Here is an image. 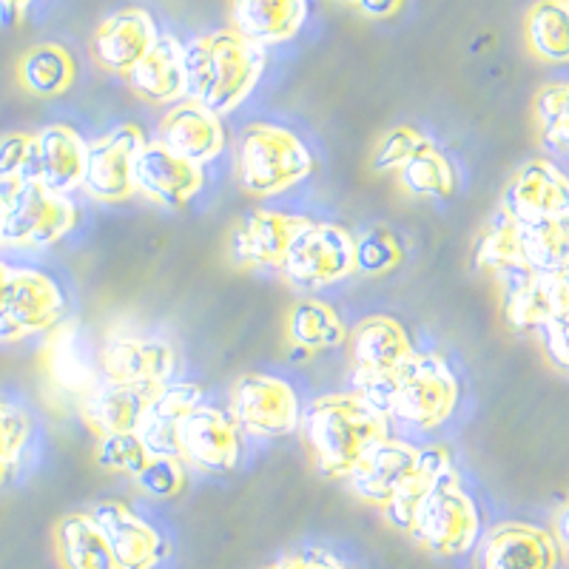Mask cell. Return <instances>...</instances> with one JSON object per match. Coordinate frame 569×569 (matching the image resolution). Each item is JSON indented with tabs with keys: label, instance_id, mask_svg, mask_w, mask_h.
I'll list each match as a JSON object with an SVG mask.
<instances>
[{
	"label": "cell",
	"instance_id": "c3c4849f",
	"mask_svg": "<svg viewBox=\"0 0 569 569\" xmlns=\"http://www.w3.org/2000/svg\"><path fill=\"white\" fill-rule=\"evenodd\" d=\"M0 220H3V188H0Z\"/></svg>",
	"mask_w": 569,
	"mask_h": 569
},
{
	"label": "cell",
	"instance_id": "5bb4252c",
	"mask_svg": "<svg viewBox=\"0 0 569 569\" xmlns=\"http://www.w3.org/2000/svg\"><path fill=\"white\" fill-rule=\"evenodd\" d=\"M146 146V134L140 126L126 123L106 131L103 137L86 146L83 182L86 194L100 202H123L134 194L131 169H134L137 151Z\"/></svg>",
	"mask_w": 569,
	"mask_h": 569
},
{
	"label": "cell",
	"instance_id": "ffe728a7",
	"mask_svg": "<svg viewBox=\"0 0 569 569\" xmlns=\"http://www.w3.org/2000/svg\"><path fill=\"white\" fill-rule=\"evenodd\" d=\"M91 518L103 530L117 569H154L166 556L160 530L126 501H100Z\"/></svg>",
	"mask_w": 569,
	"mask_h": 569
},
{
	"label": "cell",
	"instance_id": "74e56055",
	"mask_svg": "<svg viewBox=\"0 0 569 569\" xmlns=\"http://www.w3.org/2000/svg\"><path fill=\"white\" fill-rule=\"evenodd\" d=\"M427 142L430 140L421 131H416L413 126H396L376 142L373 154H370V171L373 174H396Z\"/></svg>",
	"mask_w": 569,
	"mask_h": 569
},
{
	"label": "cell",
	"instance_id": "8fae6325",
	"mask_svg": "<svg viewBox=\"0 0 569 569\" xmlns=\"http://www.w3.org/2000/svg\"><path fill=\"white\" fill-rule=\"evenodd\" d=\"M345 342H348L353 393L390 379L413 353L408 328L385 313L362 319L353 330H348Z\"/></svg>",
	"mask_w": 569,
	"mask_h": 569
},
{
	"label": "cell",
	"instance_id": "ee69618b",
	"mask_svg": "<svg viewBox=\"0 0 569 569\" xmlns=\"http://www.w3.org/2000/svg\"><path fill=\"white\" fill-rule=\"evenodd\" d=\"M405 0H356V9L370 20H388L401 12Z\"/></svg>",
	"mask_w": 569,
	"mask_h": 569
},
{
	"label": "cell",
	"instance_id": "60d3db41",
	"mask_svg": "<svg viewBox=\"0 0 569 569\" xmlns=\"http://www.w3.org/2000/svg\"><path fill=\"white\" fill-rule=\"evenodd\" d=\"M32 151V134H3L0 137V186L23 180Z\"/></svg>",
	"mask_w": 569,
	"mask_h": 569
},
{
	"label": "cell",
	"instance_id": "30bf717a",
	"mask_svg": "<svg viewBox=\"0 0 569 569\" xmlns=\"http://www.w3.org/2000/svg\"><path fill=\"white\" fill-rule=\"evenodd\" d=\"M498 213L521 226H541L569 217V182L552 160L525 162L501 191Z\"/></svg>",
	"mask_w": 569,
	"mask_h": 569
},
{
	"label": "cell",
	"instance_id": "8992f818",
	"mask_svg": "<svg viewBox=\"0 0 569 569\" xmlns=\"http://www.w3.org/2000/svg\"><path fill=\"white\" fill-rule=\"evenodd\" d=\"M3 188L0 246L49 248L69 237L78 208L69 194L52 191L38 180H14Z\"/></svg>",
	"mask_w": 569,
	"mask_h": 569
},
{
	"label": "cell",
	"instance_id": "4fadbf2b",
	"mask_svg": "<svg viewBox=\"0 0 569 569\" xmlns=\"http://www.w3.org/2000/svg\"><path fill=\"white\" fill-rule=\"evenodd\" d=\"M98 370L103 379L129 385H166L174 379L177 356L166 339L111 330L98 350Z\"/></svg>",
	"mask_w": 569,
	"mask_h": 569
},
{
	"label": "cell",
	"instance_id": "8d00e7d4",
	"mask_svg": "<svg viewBox=\"0 0 569 569\" xmlns=\"http://www.w3.org/2000/svg\"><path fill=\"white\" fill-rule=\"evenodd\" d=\"M149 450L142 447L137 433H106L98 436V447H94V461L109 472H126L134 479L137 472L149 461Z\"/></svg>",
	"mask_w": 569,
	"mask_h": 569
},
{
	"label": "cell",
	"instance_id": "9a60e30c",
	"mask_svg": "<svg viewBox=\"0 0 569 569\" xmlns=\"http://www.w3.org/2000/svg\"><path fill=\"white\" fill-rule=\"evenodd\" d=\"M498 282L505 288V322L516 333H538L550 322L567 319V271L512 273V277L498 279Z\"/></svg>",
	"mask_w": 569,
	"mask_h": 569
},
{
	"label": "cell",
	"instance_id": "1f68e13d",
	"mask_svg": "<svg viewBox=\"0 0 569 569\" xmlns=\"http://www.w3.org/2000/svg\"><path fill=\"white\" fill-rule=\"evenodd\" d=\"M18 80L34 98H54L74 80V58L60 43H38L18 60Z\"/></svg>",
	"mask_w": 569,
	"mask_h": 569
},
{
	"label": "cell",
	"instance_id": "603a6c76",
	"mask_svg": "<svg viewBox=\"0 0 569 569\" xmlns=\"http://www.w3.org/2000/svg\"><path fill=\"white\" fill-rule=\"evenodd\" d=\"M86 146L89 142L71 129V126L54 123L32 134V151L23 180H38L60 194H71L83 182Z\"/></svg>",
	"mask_w": 569,
	"mask_h": 569
},
{
	"label": "cell",
	"instance_id": "7dc6e473",
	"mask_svg": "<svg viewBox=\"0 0 569 569\" xmlns=\"http://www.w3.org/2000/svg\"><path fill=\"white\" fill-rule=\"evenodd\" d=\"M7 273H9V266H7V262H0V293H3V282H7Z\"/></svg>",
	"mask_w": 569,
	"mask_h": 569
},
{
	"label": "cell",
	"instance_id": "ba28073f",
	"mask_svg": "<svg viewBox=\"0 0 569 569\" xmlns=\"http://www.w3.org/2000/svg\"><path fill=\"white\" fill-rule=\"evenodd\" d=\"M69 299L58 279L38 268L9 266L0 293V345L49 333L63 322Z\"/></svg>",
	"mask_w": 569,
	"mask_h": 569
},
{
	"label": "cell",
	"instance_id": "b9f144b4",
	"mask_svg": "<svg viewBox=\"0 0 569 569\" xmlns=\"http://www.w3.org/2000/svg\"><path fill=\"white\" fill-rule=\"evenodd\" d=\"M266 569H348L339 556H333L325 547H305L299 552H288L279 561H273Z\"/></svg>",
	"mask_w": 569,
	"mask_h": 569
},
{
	"label": "cell",
	"instance_id": "7bdbcfd3",
	"mask_svg": "<svg viewBox=\"0 0 569 569\" xmlns=\"http://www.w3.org/2000/svg\"><path fill=\"white\" fill-rule=\"evenodd\" d=\"M543 345V353H547V362L558 370V373H567L569 368V350H567V319H558L550 322L547 328H541L536 333Z\"/></svg>",
	"mask_w": 569,
	"mask_h": 569
},
{
	"label": "cell",
	"instance_id": "9c48e42d",
	"mask_svg": "<svg viewBox=\"0 0 569 569\" xmlns=\"http://www.w3.org/2000/svg\"><path fill=\"white\" fill-rule=\"evenodd\" d=\"M228 413L240 433L259 439H282L299 430L302 399L291 382L271 373H246L231 388Z\"/></svg>",
	"mask_w": 569,
	"mask_h": 569
},
{
	"label": "cell",
	"instance_id": "2e32d148",
	"mask_svg": "<svg viewBox=\"0 0 569 569\" xmlns=\"http://www.w3.org/2000/svg\"><path fill=\"white\" fill-rule=\"evenodd\" d=\"M157 142L162 149H169L180 160L191 162V166H211L226 151V126L217 111L208 106L197 103V100L186 98L180 103L169 106L166 114L160 117L157 126Z\"/></svg>",
	"mask_w": 569,
	"mask_h": 569
},
{
	"label": "cell",
	"instance_id": "83f0119b",
	"mask_svg": "<svg viewBox=\"0 0 569 569\" xmlns=\"http://www.w3.org/2000/svg\"><path fill=\"white\" fill-rule=\"evenodd\" d=\"M46 376L58 385L60 390L71 396H80L100 379L98 359H91L83 348L78 333V325L60 322L49 330V342L43 350Z\"/></svg>",
	"mask_w": 569,
	"mask_h": 569
},
{
	"label": "cell",
	"instance_id": "277c9868",
	"mask_svg": "<svg viewBox=\"0 0 569 569\" xmlns=\"http://www.w3.org/2000/svg\"><path fill=\"white\" fill-rule=\"evenodd\" d=\"M313 154L297 131L273 123H253L237 140L233 171L242 191L268 200L291 191L313 174Z\"/></svg>",
	"mask_w": 569,
	"mask_h": 569
},
{
	"label": "cell",
	"instance_id": "f35d334b",
	"mask_svg": "<svg viewBox=\"0 0 569 569\" xmlns=\"http://www.w3.org/2000/svg\"><path fill=\"white\" fill-rule=\"evenodd\" d=\"M405 251L396 242V237L385 228H370L362 237H356V271L379 277V273L393 271L401 262Z\"/></svg>",
	"mask_w": 569,
	"mask_h": 569
},
{
	"label": "cell",
	"instance_id": "d6a6232c",
	"mask_svg": "<svg viewBox=\"0 0 569 569\" xmlns=\"http://www.w3.org/2000/svg\"><path fill=\"white\" fill-rule=\"evenodd\" d=\"M567 0H538L525 20L527 49L543 63H567L569 58Z\"/></svg>",
	"mask_w": 569,
	"mask_h": 569
},
{
	"label": "cell",
	"instance_id": "e575fe53",
	"mask_svg": "<svg viewBox=\"0 0 569 569\" xmlns=\"http://www.w3.org/2000/svg\"><path fill=\"white\" fill-rule=\"evenodd\" d=\"M532 114H536L538 126V142L550 154H567L569 146V89L567 83L556 80L547 83L536 94L532 103Z\"/></svg>",
	"mask_w": 569,
	"mask_h": 569
},
{
	"label": "cell",
	"instance_id": "7a4b0ae2",
	"mask_svg": "<svg viewBox=\"0 0 569 569\" xmlns=\"http://www.w3.org/2000/svg\"><path fill=\"white\" fill-rule=\"evenodd\" d=\"M299 430L325 479H348L365 450L388 436V419L359 393H328L302 410Z\"/></svg>",
	"mask_w": 569,
	"mask_h": 569
},
{
	"label": "cell",
	"instance_id": "d4e9b609",
	"mask_svg": "<svg viewBox=\"0 0 569 569\" xmlns=\"http://www.w3.org/2000/svg\"><path fill=\"white\" fill-rule=\"evenodd\" d=\"M160 388L162 385L111 382V379L100 376L98 382L80 396L78 405L83 410L86 425L98 436L134 433L149 401L154 399Z\"/></svg>",
	"mask_w": 569,
	"mask_h": 569
},
{
	"label": "cell",
	"instance_id": "f546056e",
	"mask_svg": "<svg viewBox=\"0 0 569 569\" xmlns=\"http://www.w3.org/2000/svg\"><path fill=\"white\" fill-rule=\"evenodd\" d=\"M54 552L63 569H117L111 547L91 512H71L54 527Z\"/></svg>",
	"mask_w": 569,
	"mask_h": 569
},
{
	"label": "cell",
	"instance_id": "e0dca14e",
	"mask_svg": "<svg viewBox=\"0 0 569 569\" xmlns=\"http://www.w3.org/2000/svg\"><path fill=\"white\" fill-rule=\"evenodd\" d=\"M131 182H134V194L162 208H180L202 191L206 169L180 160L169 149H162L157 140H146V146L134 157Z\"/></svg>",
	"mask_w": 569,
	"mask_h": 569
},
{
	"label": "cell",
	"instance_id": "484cf974",
	"mask_svg": "<svg viewBox=\"0 0 569 569\" xmlns=\"http://www.w3.org/2000/svg\"><path fill=\"white\" fill-rule=\"evenodd\" d=\"M308 12V0H228V29L268 49L297 38Z\"/></svg>",
	"mask_w": 569,
	"mask_h": 569
},
{
	"label": "cell",
	"instance_id": "bcb514c9",
	"mask_svg": "<svg viewBox=\"0 0 569 569\" xmlns=\"http://www.w3.org/2000/svg\"><path fill=\"white\" fill-rule=\"evenodd\" d=\"M552 538H556L558 550H561V556L567 552V507H561V512L556 516V530H550Z\"/></svg>",
	"mask_w": 569,
	"mask_h": 569
},
{
	"label": "cell",
	"instance_id": "f6af8a7d",
	"mask_svg": "<svg viewBox=\"0 0 569 569\" xmlns=\"http://www.w3.org/2000/svg\"><path fill=\"white\" fill-rule=\"evenodd\" d=\"M34 0H0V23L3 27H14L18 20L27 18Z\"/></svg>",
	"mask_w": 569,
	"mask_h": 569
},
{
	"label": "cell",
	"instance_id": "d590c367",
	"mask_svg": "<svg viewBox=\"0 0 569 569\" xmlns=\"http://www.w3.org/2000/svg\"><path fill=\"white\" fill-rule=\"evenodd\" d=\"M32 441V416L9 399H0V487H7L20 470Z\"/></svg>",
	"mask_w": 569,
	"mask_h": 569
},
{
	"label": "cell",
	"instance_id": "4316f807",
	"mask_svg": "<svg viewBox=\"0 0 569 569\" xmlns=\"http://www.w3.org/2000/svg\"><path fill=\"white\" fill-rule=\"evenodd\" d=\"M197 401H202V390L194 382L171 379V382L157 390V396L149 401V408H146L134 430L140 436L142 447L149 450V456L180 459V441H177L180 421L186 419V413L194 408Z\"/></svg>",
	"mask_w": 569,
	"mask_h": 569
},
{
	"label": "cell",
	"instance_id": "6da1fadb",
	"mask_svg": "<svg viewBox=\"0 0 569 569\" xmlns=\"http://www.w3.org/2000/svg\"><path fill=\"white\" fill-rule=\"evenodd\" d=\"M268 66V49L233 29H217L186 43L188 98L217 114H231L251 98Z\"/></svg>",
	"mask_w": 569,
	"mask_h": 569
},
{
	"label": "cell",
	"instance_id": "5b68a950",
	"mask_svg": "<svg viewBox=\"0 0 569 569\" xmlns=\"http://www.w3.org/2000/svg\"><path fill=\"white\" fill-rule=\"evenodd\" d=\"M408 532L419 547L441 558H461L476 550L481 538V512L461 487L456 467H450L433 490L421 498Z\"/></svg>",
	"mask_w": 569,
	"mask_h": 569
},
{
	"label": "cell",
	"instance_id": "d6986e66",
	"mask_svg": "<svg viewBox=\"0 0 569 569\" xmlns=\"http://www.w3.org/2000/svg\"><path fill=\"white\" fill-rule=\"evenodd\" d=\"M157 38H160V27L154 14L142 7H126L100 20V27L91 34L89 49L100 69L126 78V71L149 52Z\"/></svg>",
	"mask_w": 569,
	"mask_h": 569
},
{
	"label": "cell",
	"instance_id": "7c38bea8",
	"mask_svg": "<svg viewBox=\"0 0 569 569\" xmlns=\"http://www.w3.org/2000/svg\"><path fill=\"white\" fill-rule=\"evenodd\" d=\"M180 461L197 470L228 472L240 465L242 433L228 408L197 401L180 421Z\"/></svg>",
	"mask_w": 569,
	"mask_h": 569
},
{
	"label": "cell",
	"instance_id": "f1b7e54d",
	"mask_svg": "<svg viewBox=\"0 0 569 569\" xmlns=\"http://www.w3.org/2000/svg\"><path fill=\"white\" fill-rule=\"evenodd\" d=\"M284 339L291 345V359L302 362L319 350H333L345 345L348 328L328 302L322 299H302L284 317Z\"/></svg>",
	"mask_w": 569,
	"mask_h": 569
},
{
	"label": "cell",
	"instance_id": "7402d4cb",
	"mask_svg": "<svg viewBox=\"0 0 569 569\" xmlns=\"http://www.w3.org/2000/svg\"><path fill=\"white\" fill-rule=\"evenodd\" d=\"M302 217L271 208L248 211L228 237V257L237 268H277Z\"/></svg>",
	"mask_w": 569,
	"mask_h": 569
},
{
	"label": "cell",
	"instance_id": "681fc988",
	"mask_svg": "<svg viewBox=\"0 0 569 569\" xmlns=\"http://www.w3.org/2000/svg\"><path fill=\"white\" fill-rule=\"evenodd\" d=\"M337 3H345V7H356V0H337Z\"/></svg>",
	"mask_w": 569,
	"mask_h": 569
},
{
	"label": "cell",
	"instance_id": "ac0fdd59",
	"mask_svg": "<svg viewBox=\"0 0 569 569\" xmlns=\"http://www.w3.org/2000/svg\"><path fill=\"white\" fill-rule=\"evenodd\" d=\"M479 569H558L561 550L543 527L527 521H501L479 538Z\"/></svg>",
	"mask_w": 569,
	"mask_h": 569
},
{
	"label": "cell",
	"instance_id": "52a82bcc",
	"mask_svg": "<svg viewBox=\"0 0 569 569\" xmlns=\"http://www.w3.org/2000/svg\"><path fill=\"white\" fill-rule=\"evenodd\" d=\"M284 282L297 291H322L356 273V237L337 222L308 220L293 231L279 262Z\"/></svg>",
	"mask_w": 569,
	"mask_h": 569
},
{
	"label": "cell",
	"instance_id": "836d02e7",
	"mask_svg": "<svg viewBox=\"0 0 569 569\" xmlns=\"http://www.w3.org/2000/svg\"><path fill=\"white\" fill-rule=\"evenodd\" d=\"M399 186L413 197H450L456 191V166L445 151H439L433 142H427L410 157L399 171Z\"/></svg>",
	"mask_w": 569,
	"mask_h": 569
},
{
	"label": "cell",
	"instance_id": "44dd1931",
	"mask_svg": "<svg viewBox=\"0 0 569 569\" xmlns=\"http://www.w3.org/2000/svg\"><path fill=\"white\" fill-rule=\"evenodd\" d=\"M419 459V445L396 436H382L356 461L348 472V485L356 496L373 507H385L388 498L399 490V485L410 476Z\"/></svg>",
	"mask_w": 569,
	"mask_h": 569
},
{
	"label": "cell",
	"instance_id": "ab89813d",
	"mask_svg": "<svg viewBox=\"0 0 569 569\" xmlns=\"http://www.w3.org/2000/svg\"><path fill=\"white\" fill-rule=\"evenodd\" d=\"M137 487L151 498H174L186 485V465L180 459L151 456L140 472L134 476Z\"/></svg>",
	"mask_w": 569,
	"mask_h": 569
},
{
	"label": "cell",
	"instance_id": "4dcf8cb0",
	"mask_svg": "<svg viewBox=\"0 0 569 569\" xmlns=\"http://www.w3.org/2000/svg\"><path fill=\"white\" fill-rule=\"evenodd\" d=\"M453 465L450 453L445 447H419V459H416V467L410 470V476L399 485V490L388 498V505L382 507L388 525L396 527V530L408 532L410 525H413V516L419 510L421 498L433 490L436 481L445 476Z\"/></svg>",
	"mask_w": 569,
	"mask_h": 569
},
{
	"label": "cell",
	"instance_id": "3957f363",
	"mask_svg": "<svg viewBox=\"0 0 569 569\" xmlns=\"http://www.w3.org/2000/svg\"><path fill=\"white\" fill-rule=\"evenodd\" d=\"M388 421L427 433L445 425L459 408V379L439 353H410L390 379L359 390Z\"/></svg>",
	"mask_w": 569,
	"mask_h": 569
},
{
	"label": "cell",
	"instance_id": "cb8c5ba5",
	"mask_svg": "<svg viewBox=\"0 0 569 569\" xmlns=\"http://www.w3.org/2000/svg\"><path fill=\"white\" fill-rule=\"evenodd\" d=\"M131 91L151 106H174L188 98L186 43L174 34H162L149 52L126 71Z\"/></svg>",
	"mask_w": 569,
	"mask_h": 569
}]
</instances>
